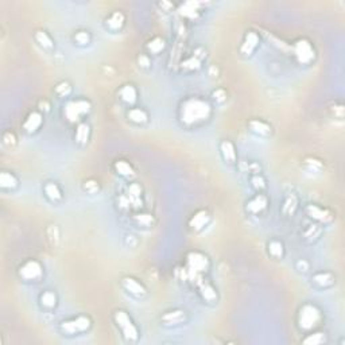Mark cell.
<instances>
[{
  "instance_id": "cell-31",
  "label": "cell",
  "mask_w": 345,
  "mask_h": 345,
  "mask_svg": "<svg viewBox=\"0 0 345 345\" xmlns=\"http://www.w3.org/2000/svg\"><path fill=\"white\" fill-rule=\"evenodd\" d=\"M165 47H166V41H165L162 37H159V35L151 38L150 41L147 42V45H146L147 54H154V55L162 53V51L165 50Z\"/></svg>"
},
{
  "instance_id": "cell-21",
  "label": "cell",
  "mask_w": 345,
  "mask_h": 345,
  "mask_svg": "<svg viewBox=\"0 0 345 345\" xmlns=\"http://www.w3.org/2000/svg\"><path fill=\"white\" fill-rule=\"evenodd\" d=\"M247 125H248V128H250L251 132L255 133V135H258V136L267 137L272 133V127H271V124L270 123H267L266 120H263V119H251Z\"/></svg>"
},
{
  "instance_id": "cell-8",
  "label": "cell",
  "mask_w": 345,
  "mask_h": 345,
  "mask_svg": "<svg viewBox=\"0 0 345 345\" xmlns=\"http://www.w3.org/2000/svg\"><path fill=\"white\" fill-rule=\"evenodd\" d=\"M18 277L25 282H38L43 277V266L37 259H29L18 267Z\"/></svg>"
},
{
  "instance_id": "cell-13",
  "label": "cell",
  "mask_w": 345,
  "mask_h": 345,
  "mask_svg": "<svg viewBox=\"0 0 345 345\" xmlns=\"http://www.w3.org/2000/svg\"><path fill=\"white\" fill-rule=\"evenodd\" d=\"M121 287L124 289L128 294L136 297V298H142L147 294V289L139 279L133 278V277H124L120 281Z\"/></svg>"
},
{
  "instance_id": "cell-43",
  "label": "cell",
  "mask_w": 345,
  "mask_h": 345,
  "mask_svg": "<svg viewBox=\"0 0 345 345\" xmlns=\"http://www.w3.org/2000/svg\"><path fill=\"white\" fill-rule=\"evenodd\" d=\"M83 189L89 194H96V193L100 191V183H99L97 179L89 178L83 183Z\"/></svg>"
},
{
  "instance_id": "cell-41",
  "label": "cell",
  "mask_w": 345,
  "mask_h": 345,
  "mask_svg": "<svg viewBox=\"0 0 345 345\" xmlns=\"http://www.w3.org/2000/svg\"><path fill=\"white\" fill-rule=\"evenodd\" d=\"M72 84L67 80H62L54 87V93L58 97H67L72 93Z\"/></svg>"
},
{
  "instance_id": "cell-6",
  "label": "cell",
  "mask_w": 345,
  "mask_h": 345,
  "mask_svg": "<svg viewBox=\"0 0 345 345\" xmlns=\"http://www.w3.org/2000/svg\"><path fill=\"white\" fill-rule=\"evenodd\" d=\"M59 328H61V332L67 336L80 334V333L88 332L92 328V318L87 314H80V316L63 320L59 325Z\"/></svg>"
},
{
  "instance_id": "cell-49",
  "label": "cell",
  "mask_w": 345,
  "mask_h": 345,
  "mask_svg": "<svg viewBox=\"0 0 345 345\" xmlns=\"http://www.w3.org/2000/svg\"><path fill=\"white\" fill-rule=\"evenodd\" d=\"M38 109H39L41 112H49V111H50V103L43 99V100L39 101V104H38Z\"/></svg>"
},
{
  "instance_id": "cell-44",
  "label": "cell",
  "mask_w": 345,
  "mask_h": 345,
  "mask_svg": "<svg viewBox=\"0 0 345 345\" xmlns=\"http://www.w3.org/2000/svg\"><path fill=\"white\" fill-rule=\"evenodd\" d=\"M2 142H3V145L7 146V147H13V146L17 145V135H15L13 131L7 129V131H5V132L2 133Z\"/></svg>"
},
{
  "instance_id": "cell-16",
  "label": "cell",
  "mask_w": 345,
  "mask_h": 345,
  "mask_svg": "<svg viewBox=\"0 0 345 345\" xmlns=\"http://www.w3.org/2000/svg\"><path fill=\"white\" fill-rule=\"evenodd\" d=\"M219 150H220L221 158L224 159L225 163L228 165H235L237 162V150L236 146L232 141L229 139H223L219 145Z\"/></svg>"
},
{
  "instance_id": "cell-1",
  "label": "cell",
  "mask_w": 345,
  "mask_h": 345,
  "mask_svg": "<svg viewBox=\"0 0 345 345\" xmlns=\"http://www.w3.org/2000/svg\"><path fill=\"white\" fill-rule=\"evenodd\" d=\"M212 105L200 96H190L181 101L178 109L179 121L182 125L190 128L208 121L212 116Z\"/></svg>"
},
{
  "instance_id": "cell-42",
  "label": "cell",
  "mask_w": 345,
  "mask_h": 345,
  "mask_svg": "<svg viewBox=\"0 0 345 345\" xmlns=\"http://www.w3.org/2000/svg\"><path fill=\"white\" fill-rule=\"evenodd\" d=\"M181 66L185 71H197V69L201 67V59H198L194 55H191L189 58L183 59L182 62H181Z\"/></svg>"
},
{
  "instance_id": "cell-36",
  "label": "cell",
  "mask_w": 345,
  "mask_h": 345,
  "mask_svg": "<svg viewBox=\"0 0 345 345\" xmlns=\"http://www.w3.org/2000/svg\"><path fill=\"white\" fill-rule=\"evenodd\" d=\"M250 182L251 186L256 190V193H262V191H264L267 189V181L266 178L263 177L262 173H259V174H251Z\"/></svg>"
},
{
  "instance_id": "cell-25",
  "label": "cell",
  "mask_w": 345,
  "mask_h": 345,
  "mask_svg": "<svg viewBox=\"0 0 345 345\" xmlns=\"http://www.w3.org/2000/svg\"><path fill=\"white\" fill-rule=\"evenodd\" d=\"M19 186V179L13 171L2 170L0 173V187L3 190H15Z\"/></svg>"
},
{
  "instance_id": "cell-23",
  "label": "cell",
  "mask_w": 345,
  "mask_h": 345,
  "mask_svg": "<svg viewBox=\"0 0 345 345\" xmlns=\"http://www.w3.org/2000/svg\"><path fill=\"white\" fill-rule=\"evenodd\" d=\"M34 41L37 42V45L45 50H51L54 49V39L51 38V35L46 30L38 29L34 31Z\"/></svg>"
},
{
  "instance_id": "cell-35",
  "label": "cell",
  "mask_w": 345,
  "mask_h": 345,
  "mask_svg": "<svg viewBox=\"0 0 345 345\" xmlns=\"http://www.w3.org/2000/svg\"><path fill=\"white\" fill-rule=\"evenodd\" d=\"M321 232H322V228H321V224L318 223H312L306 227V229L304 231V236L306 240H317L318 237L321 236Z\"/></svg>"
},
{
  "instance_id": "cell-15",
  "label": "cell",
  "mask_w": 345,
  "mask_h": 345,
  "mask_svg": "<svg viewBox=\"0 0 345 345\" xmlns=\"http://www.w3.org/2000/svg\"><path fill=\"white\" fill-rule=\"evenodd\" d=\"M259 41H260V38H259V34L256 31H247L244 38H243V42H241L240 49H239L240 54L245 55V57L252 54L258 49Z\"/></svg>"
},
{
  "instance_id": "cell-9",
  "label": "cell",
  "mask_w": 345,
  "mask_h": 345,
  "mask_svg": "<svg viewBox=\"0 0 345 345\" xmlns=\"http://www.w3.org/2000/svg\"><path fill=\"white\" fill-rule=\"evenodd\" d=\"M268 208V197L264 193H256L245 202V212L251 216L262 215Z\"/></svg>"
},
{
  "instance_id": "cell-22",
  "label": "cell",
  "mask_w": 345,
  "mask_h": 345,
  "mask_svg": "<svg viewBox=\"0 0 345 345\" xmlns=\"http://www.w3.org/2000/svg\"><path fill=\"white\" fill-rule=\"evenodd\" d=\"M124 25L125 15L121 13V11H119V10L113 11V13H111L108 17L105 18V27L108 30H111V31H113V33L120 31V30L124 27Z\"/></svg>"
},
{
  "instance_id": "cell-18",
  "label": "cell",
  "mask_w": 345,
  "mask_h": 345,
  "mask_svg": "<svg viewBox=\"0 0 345 345\" xmlns=\"http://www.w3.org/2000/svg\"><path fill=\"white\" fill-rule=\"evenodd\" d=\"M43 195H45L47 200L53 202V204H59L63 198L62 189L59 187V185L57 182H53V181H49V182L43 183Z\"/></svg>"
},
{
  "instance_id": "cell-5",
  "label": "cell",
  "mask_w": 345,
  "mask_h": 345,
  "mask_svg": "<svg viewBox=\"0 0 345 345\" xmlns=\"http://www.w3.org/2000/svg\"><path fill=\"white\" fill-rule=\"evenodd\" d=\"M92 111L91 101L88 99H76V100L67 101L63 107V115L71 123L83 121V119Z\"/></svg>"
},
{
  "instance_id": "cell-45",
  "label": "cell",
  "mask_w": 345,
  "mask_h": 345,
  "mask_svg": "<svg viewBox=\"0 0 345 345\" xmlns=\"http://www.w3.org/2000/svg\"><path fill=\"white\" fill-rule=\"evenodd\" d=\"M212 99L219 104H223L228 99V93H227L224 88H217V89L212 92Z\"/></svg>"
},
{
  "instance_id": "cell-27",
  "label": "cell",
  "mask_w": 345,
  "mask_h": 345,
  "mask_svg": "<svg viewBox=\"0 0 345 345\" xmlns=\"http://www.w3.org/2000/svg\"><path fill=\"white\" fill-rule=\"evenodd\" d=\"M113 170L117 175H120L123 178H131L135 175V169L131 165V162L125 161V159H117L113 162Z\"/></svg>"
},
{
  "instance_id": "cell-14",
  "label": "cell",
  "mask_w": 345,
  "mask_h": 345,
  "mask_svg": "<svg viewBox=\"0 0 345 345\" xmlns=\"http://www.w3.org/2000/svg\"><path fill=\"white\" fill-rule=\"evenodd\" d=\"M187 321V313L183 309H171L167 310L161 317V322L165 326H178Z\"/></svg>"
},
{
  "instance_id": "cell-37",
  "label": "cell",
  "mask_w": 345,
  "mask_h": 345,
  "mask_svg": "<svg viewBox=\"0 0 345 345\" xmlns=\"http://www.w3.org/2000/svg\"><path fill=\"white\" fill-rule=\"evenodd\" d=\"M133 221L143 228H151L154 225V216L151 213H137L133 216Z\"/></svg>"
},
{
  "instance_id": "cell-4",
  "label": "cell",
  "mask_w": 345,
  "mask_h": 345,
  "mask_svg": "<svg viewBox=\"0 0 345 345\" xmlns=\"http://www.w3.org/2000/svg\"><path fill=\"white\" fill-rule=\"evenodd\" d=\"M185 262H186V274L189 277H193L194 278H200L201 275H204L206 271L209 270L211 267V262H209V258L205 254L200 252V251H190L187 252L186 258H185Z\"/></svg>"
},
{
  "instance_id": "cell-12",
  "label": "cell",
  "mask_w": 345,
  "mask_h": 345,
  "mask_svg": "<svg viewBox=\"0 0 345 345\" xmlns=\"http://www.w3.org/2000/svg\"><path fill=\"white\" fill-rule=\"evenodd\" d=\"M42 124H43V113L39 109H34L25 117L22 127L25 129V132L33 135V133L38 132L41 129Z\"/></svg>"
},
{
  "instance_id": "cell-33",
  "label": "cell",
  "mask_w": 345,
  "mask_h": 345,
  "mask_svg": "<svg viewBox=\"0 0 345 345\" xmlns=\"http://www.w3.org/2000/svg\"><path fill=\"white\" fill-rule=\"evenodd\" d=\"M302 342L308 345H321L326 342V333L321 330H310L308 336L302 338Z\"/></svg>"
},
{
  "instance_id": "cell-26",
  "label": "cell",
  "mask_w": 345,
  "mask_h": 345,
  "mask_svg": "<svg viewBox=\"0 0 345 345\" xmlns=\"http://www.w3.org/2000/svg\"><path fill=\"white\" fill-rule=\"evenodd\" d=\"M285 252H286V248H285V244H283L282 240L271 239V240L267 241V254L270 255L272 259H277V260L283 259Z\"/></svg>"
},
{
  "instance_id": "cell-40",
  "label": "cell",
  "mask_w": 345,
  "mask_h": 345,
  "mask_svg": "<svg viewBox=\"0 0 345 345\" xmlns=\"http://www.w3.org/2000/svg\"><path fill=\"white\" fill-rule=\"evenodd\" d=\"M46 236H47V240L50 241L51 245H58L59 237H61V233H59V228L57 224H50L47 228H46Z\"/></svg>"
},
{
  "instance_id": "cell-47",
  "label": "cell",
  "mask_w": 345,
  "mask_h": 345,
  "mask_svg": "<svg viewBox=\"0 0 345 345\" xmlns=\"http://www.w3.org/2000/svg\"><path fill=\"white\" fill-rule=\"evenodd\" d=\"M295 270L298 271V272H308L309 270H310V263L306 260V259H298L297 262H295Z\"/></svg>"
},
{
  "instance_id": "cell-2",
  "label": "cell",
  "mask_w": 345,
  "mask_h": 345,
  "mask_svg": "<svg viewBox=\"0 0 345 345\" xmlns=\"http://www.w3.org/2000/svg\"><path fill=\"white\" fill-rule=\"evenodd\" d=\"M113 321L125 340L129 342H136L139 340L141 332H139L136 324L133 322L132 317L129 316V313L125 312L124 309H117L113 312Z\"/></svg>"
},
{
  "instance_id": "cell-46",
  "label": "cell",
  "mask_w": 345,
  "mask_h": 345,
  "mask_svg": "<svg viewBox=\"0 0 345 345\" xmlns=\"http://www.w3.org/2000/svg\"><path fill=\"white\" fill-rule=\"evenodd\" d=\"M136 62H137V66L142 67V69H149V67L151 66L150 54H146V53L139 54L136 57Z\"/></svg>"
},
{
  "instance_id": "cell-38",
  "label": "cell",
  "mask_w": 345,
  "mask_h": 345,
  "mask_svg": "<svg viewBox=\"0 0 345 345\" xmlns=\"http://www.w3.org/2000/svg\"><path fill=\"white\" fill-rule=\"evenodd\" d=\"M304 167L310 173H320L324 169V163L320 159L314 158V157H308L304 161Z\"/></svg>"
},
{
  "instance_id": "cell-50",
  "label": "cell",
  "mask_w": 345,
  "mask_h": 345,
  "mask_svg": "<svg viewBox=\"0 0 345 345\" xmlns=\"http://www.w3.org/2000/svg\"><path fill=\"white\" fill-rule=\"evenodd\" d=\"M158 6L161 9H163V11H171L174 9V5L170 2H161V3H158Z\"/></svg>"
},
{
  "instance_id": "cell-28",
  "label": "cell",
  "mask_w": 345,
  "mask_h": 345,
  "mask_svg": "<svg viewBox=\"0 0 345 345\" xmlns=\"http://www.w3.org/2000/svg\"><path fill=\"white\" fill-rule=\"evenodd\" d=\"M91 137V125L88 124L87 121H80L77 127H76L75 139L80 146L87 145Z\"/></svg>"
},
{
  "instance_id": "cell-17",
  "label": "cell",
  "mask_w": 345,
  "mask_h": 345,
  "mask_svg": "<svg viewBox=\"0 0 345 345\" xmlns=\"http://www.w3.org/2000/svg\"><path fill=\"white\" fill-rule=\"evenodd\" d=\"M300 208V198L298 195L290 191L285 195V198L282 201V206H281V212L285 217L294 216L295 212Z\"/></svg>"
},
{
  "instance_id": "cell-39",
  "label": "cell",
  "mask_w": 345,
  "mask_h": 345,
  "mask_svg": "<svg viewBox=\"0 0 345 345\" xmlns=\"http://www.w3.org/2000/svg\"><path fill=\"white\" fill-rule=\"evenodd\" d=\"M125 195L128 197V200L131 204H136V202H139V201H141V195H142L141 185L136 182L131 183V185L128 186V189H127V194Z\"/></svg>"
},
{
  "instance_id": "cell-19",
  "label": "cell",
  "mask_w": 345,
  "mask_h": 345,
  "mask_svg": "<svg viewBox=\"0 0 345 345\" xmlns=\"http://www.w3.org/2000/svg\"><path fill=\"white\" fill-rule=\"evenodd\" d=\"M137 95H139V92H137V88L133 84H124L117 91L119 99L125 104L131 105V107L137 101Z\"/></svg>"
},
{
  "instance_id": "cell-32",
  "label": "cell",
  "mask_w": 345,
  "mask_h": 345,
  "mask_svg": "<svg viewBox=\"0 0 345 345\" xmlns=\"http://www.w3.org/2000/svg\"><path fill=\"white\" fill-rule=\"evenodd\" d=\"M39 302H41L42 308L51 310V309H54L57 306V304H58V297H57L54 291L46 290L39 295Z\"/></svg>"
},
{
  "instance_id": "cell-34",
  "label": "cell",
  "mask_w": 345,
  "mask_h": 345,
  "mask_svg": "<svg viewBox=\"0 0 345 345\" xmlns=\"http://www.w3.org/2000/svg\"><path fill=\"white\" fill-rule=\"evenodd\" d=\"M73 42H75L77 46H81V47H85L92 42V35L88 30H79L73 34Z\"/></svg>"
},
{
  "instance_id": "cell-24",
  "label": "cell",
  "mask_w": 345,
  "mask_h": 345,
  "mask_svg": "<svg viewBox=\"0 0 345 345\" xmlns=\"http://www.w3.org/2000/svg\"><path fill=\"white\" fill-rule=\"evenodd\" d=\"M127 119L133 124L143 125L149 121L150 116H149V112L146 109L141 108V107H131L127 111Z\"/></svg>"
},
{
  "instance_id": "cell-7",
  "label": "cell",
  "mask_w": 345,
  "mask_h": 345,
  "mask_svg": "<svg viewBox=\"0 0 345 345\" xmlns=\"http://www.w3.org/2000/svg\"><path fill=\"white\" fill-rule=\"evenodd\" d=\"M293 54L301 65H310L316 59L314 46L308 38H300L293 45Z\"/></svg>"
},
{
  "instance_id": "cell-29",
  "label": "cell",
  "mask_w": 345,
  "mask_h": 345,
  "mask_svg": "<svg viewBox=\"0 0 345 345\" xmlns=\"http://www.w3.org/2000/svg\"><path fill=\"white\" fill-rule=\"evenodd\" d=\"M198 290H200L202 300L206 301V302H216L217 301V290L211 283L201 279V282L198 283Z\"/></svg>"
},
{
  "instance_id": "cell-11",
  "label": "cell",
  "mask_w": 345,
  "mask_h": 345,
  "mask_svg": "<svg viewBox=\"0 0 345 345\" xmlns=\"http://www.w3.org/2000/svg\"><path fill=\"white\" fill-rule=\"evenodd\" d=\"M211 213L206 211V209H198L197 212H194L190 216L189 221H187V225L191 231L194 232H201L202 229L206 228L208 224L211 223Z\"/></svg>"
},
{
  "instance_id": "cell-48",
  "label": "cell",
  "mask_w": 345,
  "mask_h": 345,
  "mask_svg": "<svg viewBox=\"0 0 345 345\" xmlns=\"http://www.w3.org/2000/svg\"><path fill=\"white\" fill-rule=\"evenodd\" d=\"M332 113L337 119H342L344 117V105L342 104H334L332 107Z\"/></svg>"
},
{
  "instance_id": "cell-30",
  "label": "cell",
  "mask_w": 345,
  "mask_h": 345,
  "mask_svg": "<svg viewBox=\"0 0 345 345\" xmlns=\"http://www.w3.org/2000/svg\"><path fill=\"white\" fill-rule=\"evenodd\" d=\"M202 3H197V2H187L185 5L181 6L179 14L183 18H189V19H195L200 14V7Z\"/></svg>"
},
{
  "instance_id": "cell-3",
  "label": "cell",
  "mask_w": 345,
  "mask_h": 345,
  "mask_svg": "<svg viewBox=\"0 0 345 345\" xmlns=\"http://www.w3.org/2000/svg\"><path fill=\"white\" fill-rule=\"evenodd\" d=\"M322 321V312L320 308L314 304H304L300 308L298 317H297V322L301 330H314V329L321 324Z\"/></svg>"
},
{
  "instance_id": "cell-10",
  "label": "cell",
  "mask_w": 345,
  "mask_h": 345,
  "mask_svg": "<svg viewBox=\"0 0 345 345\" xmlns=\"http://www.w3.org/2000/svg\"><path fill=\"white\" fill-rule=\"evenodd\" d=\"M305 212L312 220H314L318 224H328L334 217L328 208H324V206H320L317 204H308L305 206Z\"/></svg>"
},
{
  "instance_id": "cell-20",
  "label": "cell",
  "mask_w": 345,
  "mask_h": 345,
  "mask_svg": "<svg viewBox=\"0 0 345 345\" xmlns=\"http://www.w3.org/2000/svg\"><path fill=\"white\" fill-rule=\"evenodd\" d=\"M312 283L320 289H329V287L334 286L336 277L330 271H318L312 275Z\"/></svg>"
}]
</instances>
